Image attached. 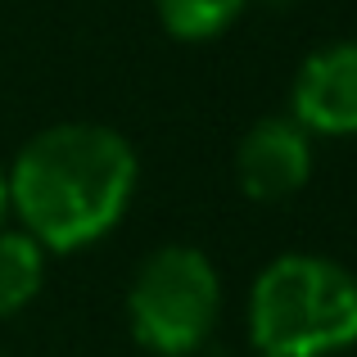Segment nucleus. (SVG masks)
I'll use <instances>...</instances> for the list:
<instances>
[{
    "mask_svg": "<svg viewBox=\"0 0 357 357\" xmlns=\"http://www.w3.org/2000/svg\"><path fill=\"white\" fill-rule=\"evenodd\" d=\"M222 321V276L195 244H158L127 285L131 340L154 357H190Z\"/></svg>",
    "mask_w": 357,
    "mask_h": 357,
    "instance_id": "nucleus-3",
    "label": "nucleus"
},
{
    "mask_svg": "<svg viewBox=\"0 0 357 357\" xmlns=\"http://www.w3.org/2000/svg\"><path fill=\"white\" fill-rule=\"evenodd\" d=\"M45 258L50 253L23 227H0V321L36 303L45 285Z\"/></svg>",
    "mask_w": 357,
    "mask_h": 357,
    "instance_id": "nucleus-6",
    "label": "nucleus"
},
{
    "mask_svg": "<svg viewBox=\"0 0 357 357\" xmlns=\"http://www.w3.org/2000/svg\"><path fill=\"white\" fill-rule=\"evenodd\" d=\"M253 357H267V353H253Z\"/></svg>",
    "mask_w": 357,
    "mask_h": 357,
    "instance_id": "nucleus-9",
    "label": "nucleus"
},
{
    "mask_svg": "<svg viewBox=\"0 0 357 357\" xmlns=\"http://www.w3.org/2000/svg\"><path fill=\"white\" fill-rule=\"evenodd\" d=\"M312 176V131L289 114L258 118L236 145V185L253 204H285Z\"/></svg>",
    "mask_w": 357,
    "mask_h": 357,
    "instance_id": "nucleus-4",
    "label": "nucleus"
},
{
    "mask_svg": "<svg viewBox=\"0 0 357 357\" xmlns=\"http://www.w3.org/2000/svg\"><path fill=\"white\" fill-rule=\"evenodd\" d=\"M249 344L267 357H335L357 344V271L280 253L249 285Z\"/></svg>",
    "mask_w": 357,
    "mask_h": 357,
    "instance_id": "nucleus-2",
    "label": "nucleus"
},
{
    "mask_svg": "<svg viewBox=\"0 0 357 357\" xmlns=\"http://www.w3.org/2000/svg\"><path fill=\"white\" fill-rule=\"evenodd\" d=\"M289 118L303 122L312 136H357V41H331L298 63Z\"/></svg>",
    "mask_w": 357,
    "mask_h": 357,
    "instance_id": "nucleus-5",
    "label": "nucleus"
},
{
    "mask_svg": "<svg viewBox=\"0 0 357 357\" xmlns=\"http://www.w3.org/2000/svg\"><path fill=\"white\" fill-rule=\"evenodd\" d=\"M9 222V185H5V163H0V227Z\"/></svg>",
    "mask_w": 357,
    "mask_h": 357,
    "instance_id": "nucleus-8",
    "label": "nucleus"
},
{
    "mask_svg": "<svg viewBox=\"0 0 357 357\" xmlns=\"http://www.w3.org/2000/svg\"><path fill=\"white\" fill-rule=\"evenodd\" d=\"M9 213L45 253H82L114 236L140 185L136 145L109 122H54L5 167Z\"/></svg>",
    "mask_w": 357,
    "mask_h": 357,
    "instance_id": "nucleus-1",
    "label": "nucleus"
},
{
    "mask_svg": "<svg viewBox=\"0 0 357 357\" xmlns=\"http://www.w3.org/2000/svg\"><path fill=\"white\" fill-rule=\"evenodd\" d=\"M253 0H154L158 27L181 45H204L227 36Z\"/></svg>",
    "mask_w": 357,
    "mask_h": 357,
    "instance_id": "nucleus-7",
    "label": "nucleus"
}]
</instances>
